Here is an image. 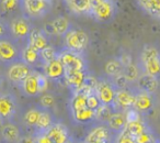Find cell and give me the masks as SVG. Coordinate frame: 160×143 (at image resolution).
Listing matches in <instances>:
<instances>
[{"label": "cell", "mask_w": 160, "mask_h": 143, "mask_svg": "<svg viewBox=\"0 0 160 143\" xmlns=\"http://www.w3.org/2000/svg\"><path fill=\"white\" fill-rule=\"evenodd\" d=\"M137 66L142 74L160 76V49L153 44H146L142 46L138 58Z\"/></svg>", "instance_id": "1"}, {"label": "cell", "mask_w": 160, "mask_h": 143, "mask_svg": "<svg viewBox=\"0 0 160 143\" xmlns=\"http://www.w3.org/2000/svg\"><path fill=\"white\" fill-rule=\"evenodd\" d=\"M8 25H9L10 36L20 44L21 43L27 44L30 33L34 28L31 23V20L23 14H20V16L13 17L8 22Z\"/></svg>", "instance_id": "2"}, {"label": "cell", "mask_w": 160, "mask_h": 143, "mask_svg": "<svg viewBox=\"0 0 160 143\" xmlns=\"http://www.w3.org/2000/svg\"><path fill=\"white\" fill-rule=\"evenodd\" d=\"M90 16L101 23L110 22L116 14V6L113 0H90Z\"/></svg>", "instance_id": "3"}, {"label": "cell", "mask_w": 160, "mask_h": 143, "mask_svg": "<svg viewBox=\"0 0 160 143\" xmlns=\"http://www.w3.org/2000/svg\"><path fill=\"white\" fill-rule=\"evenodd\" d=\"M19 110V103L13 94L0 92V123L14 122Z\"/></svg>", "instance_id": "4"}, {"label": "cell", "mask_w": 160, "mask_h": 143, "mask_svg": "<svg viewBox=\"0 0 160 143\" xmlns=\"http://www.w3.org/2000/svg\"><path fill=\"white\" fill-rule=\"evenodd\" d=\"M53 1L51 0H21V11L27 18L41 19L52 9Z\"/></svg>", "instance_id": "5"}, {"label": "cell", "mask_w": 160, "mask_h": 143, "mask_svg": "<svg viewBox=\"0 0 160 143\" xmlns=\"http://www.w3.org/2000/svg\"><path fill=\"white\" fill-rule=\"evenodd\" d=\"M21 44L14 41L11 36L0 40V63L9 66L21 61Z\"/></svg>", "instance_id": "6"}, {"label": "cell", "mask_w": 160, "mask_h": 143, "mask_svg": "<svg viewBox=\"0 0 160 143\" xmlns=\"http://www.w3.org/2000/svg\"><path fill=\"white\" fill-rule=\"evenodd\" d=\"M65 50L81 53L87 49L89 44V36L83 30L71 28L64 36Z\"/></svg>", "instance_id": "7"}, {"label": "cell", "mask_w": 160, "mask_h": 143, "mask_svg": "<svg viewBox=\"0 0 160 143\" xmlns=\"http://www.w3.org/2000/svg\"><path fill=\"white\" fill-rule=\"evenodd\" d=\"M58 60L62 62L66 71H83L87 72L88 64L86 57L81 53L62 50L58 52Z\"/></svg>", "instance_id": "8"}, {"label": "cell", "mask_w": 160, "mask_h": 143, "mask_svg": "<svg viewBox=\"0 0 160 143\" xmlns=\"http://www.w3.org/2000/svg\"><path fill=\"white\" fill-rule=\"evenodd\" d=\"M116 88L113 85L111 78L109 77H101L97 81L94 93L98 96L101 105L113 106L114 97H115Z\"/></svg>", "instance_id": "9"}, {"label": "cell", "mask_w": 160, "mask_h": 143, "mask_svg": "<svg viewBox=\"0 0 160 143\" xmlns=\"http://www.w3.org/2000/svg\"><path fill=\"white\" fill-rule=\"evenodd\" d=\"M32 71H33L32 67L23 63L22 61H18L8 66L7 72H6V77L9 83L19 87L21 83L31 74Z\"/></svg>", "instance_id": "10"}, {"label": "cell", "mask_w": 160, "mask_h": 143, "mask_svg": "<svg viewBox=\"0 0 160 143\" xmlns=\"http://www.w3.org/2000/svg\"><path fill=\"white\" fill-rule=\"evenodd\" d=\"M156 103H157V99L155 97V94H149L135 88V101H134L133 108L139 114L146 116L150 114L155 109Z\"/></svg>", "instance_id": "11"}, {"label": "cell", "mask_w": 160, "mask_h": 143, "mask_svg": "<svg viewBox=\"0 0 160 143\" xmlns=\"http://www.w3.org/2000/svg\"><path fill=\"white\" fill-rule=\"evenodd\" d=\"M115 134L107 127V124L97 123L90 129L85 138V143H114Z\"/></svg>", "instance_id": "12"}, {"label": "cell", "mask_w": 160, "mask_h": 143, "mask_svg": "<svg viewBox=\"0 0 160 143\" xmlns=\"http://www.w3.org/2000/svg\"><path fill=\"white\" fill-rule=\"evenodd\" d=\"M134 101H135V88L129 86L123 89H116L112 107L115 111L125 112L133 108Z\"/></svg>", "instance_id": "13"}, {"label": "cell", "mask_w": 160, "mask_h": 143, "mask_svg": "<svg viewBox=\"0 0 160 143\" xmlns=\"http://www.w3.org/2000/svg\"><path fill=\"white\" fill-rule=\"evenodd\" d=\"M38 73L40 72L33 71L31 72V74L21 83L19 88L21 89L22 94L27 97H36L41 94L40 89V84H38Z\"/></svg>", "instance_id": "14"}, {"label": "cell", "mask_w": 160, "mask_h": 143, "mask_svg": "<svg viewBox=\"0 0 160 143\" xmlns=\"http://www.w3.org/2000/svg\"><path fill=\"white\" fill-rule=\"evenodd\" d=\"M52 143H67L70 140L69 130L64 123L56 121L49 129L44 131Z\"/></svg>", "instance_id": "15"}, {"label": "cell", "mask_w": 160, "mask_h": 143, "mask_svg": "<svg viewBox=\"0 0 160 143\" xmlns=\"http://www.w3.org/2000/svg\"><path fill=\"white\" fill-rule=\"evenodd\" d=\"M71 23L70 21L68 20L65 17H57L55 18L51 23L45 25L44 32L47 34V35H51V34H54V35H59V36H65V34L71 29Z\"/></svg>", "instance_id": "16"}, {"label": "cell", "mask_w": 160, "mask_h": 143, "mask_svg": "<svg viewBox=\"0 0 160 143\" xmlns=\"http://www.w3.org/2000/svg\"><path fill=\"white\" fill-rule=\"evenodd\" d=\"M87 76V72L83 71H66L64 79L66 85L71 89V92L76 93L85 86Z\"/></svg>", "instance_id": "17"}, {"label": "cell", "mask_w": 160, "mask_h": 143, "mask_svg": "<svg viewBox=\"0 0 160 143\" xmlns=\"http://www.w3.org/2000/svg\"><path fill=\"white\" fill-rule=\"evenodd\" d=\"M65 73H66V69L62 62L58 60V57L43 65V74L52 81L58 82L62 79L65 77Z\"/></svg>", "instance_id": "18"}, {"label": "cell", "mask_w": 160, "mask_h": 143, "mask_svg": "<svg viewBox=\"0 0 160 143\" xmlns=\"http://www.w3.org/2000/svg\"><path fill=\"white\" fill-rule=\"evenodd\" d=\"M28 45L33 47L34 50L41 52L49 45V39L48 35L44 32L43 29H38V28H33L28 39Z\"/></svg>", "instance_id": "19"}, {"label": "cell", "mask_w": 160, "mask_h": 143, "mask_svg": "<svg viewBox=\"0 0 160 143\" xmlns=\"http://www.w3.org/2000/svg\"><path fill=\"white\" fill-rule=\"evenodd\" d=\"M0 134L5 143H17L23 135L22 130L16 122H8L1 124Z\"/></svg>", "instance_id": "20"}, {"label": "cell", "mask_w": 160, "mask_h": 143, "mask_svg": "<svg viewBox=\"0 0 160 143\" xmlns=\"http://www.w3.org/2000/svg\"><path fill=\"white\" fill-rule=\"evenodd\" d=\"M159 87L158 77L151 76L147 74H140L138 79L135 82V88L142 92H146L149 94H155Z\"/></svg>", "instance_id": "21"}, {"label": "cell", "mask_w": 160, "mask_h": 143, "mask_svg": "<svg viewBox=\"0 0 160 143\" xmlns=\"http://www.w3.org/2000/svg\"><path fill=\"white\" fill-rule=\"evenodd\" d=\"M70 116L72 122L76 123V124L87 125L96 122V111L89 109L88 107L77 110V111L70 112Z\"/></svg>", "instance_id": "22"}, {"label": "cell", "mask_w": 160, "mask_h": 143, "mask_svg": "<svg viewBox=\"0 0 160 143\" xmlns=\"http://www.w3.org/2000/svg\"><path fill=\"white\" fill-rule=\"evenodd\" d=\"M21 61L23 63H25L27 65H29L30 67H32L33 69L38 64H42L40 57V52L34 50L33 47H31L28 44L22 46V50H21Z\"/></svg>", "instance_id": "23"}, {"label": "cell", "mask_w": 160, "mask_h": 143, "mask_svg": "<svg viewBox=\"0 0 160 143\" xmlns=\"http://www.w3.org/2000/svg\"><path fill=\"white\" fill-rule=\"evenodd\" d=\"M68 9L76 16H90V0H65Z\"/></svg>", "instance_id": "24"}, {"label": "cell", "mask_w": 160, "mask_h": 143, "mask_svg": "<svg viewBox=\"0 0 160 143\" xmlns=\"http://www.w3.org/2000/svg\"><path fill=\"white\" fill-rule=\"evenodd\" d=\"M126 117H125V112L122 111H114L111 118L109 119L107 123V127L113 132L114 134H118L120 132L124 131L125 125H126Z\"/></svg>", "instance_id": "25"}, {"label": "cell", "mask_w": 160, "mask_h": 143, "mask_svg": "<svg viewBox=\"0 0 160 143\" xmlns=\"http://www.w3.org/2000/svg\"><path fill=\"white\" fill-rule=\"evenodd\" d=\"M144 12L160 20V0H136Z\"/></svg>", "instance_id": "26"}, {"label": "cell", "mask_w": 160, "mask_h": 143, "mask_svg": "<svg viewBox=\"0 0 160 143\" xmlns=\"http://www.w3.org/2000/svg\"><path fill=\"white\" fill-rule=\"evenodd\" d=\"M55 122H56V120H55V118H54L53 114L51 112V110L42 109L41 110L40 117H38V123H36V127L34 128V132L46 131V130L49 129Z\"/></svg>", "instance_id": "27"}, {"label": "cell", "mask_w": 160, "mask_h": 143, "mask_svg": "<svg viewBox=\"0 0 160 143\" xmlns=\"http://www.w3.org/2000/svg\"><path fill=\"white\" fill-rule=\"evenodd\" d=\"M149 128L148 123L144 120V118L139 119L137 121H133V122H127L125 125L124 132H126L128 135H131L132 138L135 139L136 136H138L139 134H142L144 131H146Z\"/></svg>", "instance_id": "28"}, {"label": "cell", "mask_w": 160, "mask_h": 143, "mask_svg": "<svg viewBox=\"0 0 160 143\" xmlns=\"http://www.w3.org/2000/svg\"><path fill=\"white\" fill-rule=\"evenodd\" d=\"M41 110H42V108H41L40 106H34V107H31L28 110H25L24 114H23V117H22L23 124L27 128H32V129H34L38 121Z\"/></svg>", "instance_id": "29"}, {"label": "cell", "mask_w": 160, "mask_h": 143, "mask_svg": "<svg viewBox=\"0 0 160 143\" xmlns=\"http://www.w3.org/2000/svg\"><path fill=\"white\" fill-rule=\"evenodd\" d=\"M123 69H124V66L118 58H112L108 61L104 65V73L109 78H114L118 75H122Z\"/></svg>", "instance_id": "30"}, {"label": "cell", "mask_w": 160, "mask_h": 143, "mask_svg": "<svg viewBox=\"0 0 160 143\" xmlns=\"http://www.w3.org/2000/svg\"><path fill=\"white\" fill-rule=\"evenodd\" d=\"M115 110L113 109L112 106L101 105L98 109L96 110V122L101 123V124H107L109 119L113 114Z\"/></svg>", "instance_id": "31"}, {"label": "cell", "mask_w": 160, "mask_h": 143, "mask_svg": "<svg viewBox=\"0 0 160 143\" xmlns=\"http://www.w3.org/2000/svg\"><path fill=\"white\" fill-rule=\"evenodd\" d=\"M21 9V0H0V12L2 16H9Z\"/></svg>", "instance_id": "32"}, {"label": "cell", "mask_w": 160, "mask_h": 143, "mask_svg": "<svg viewBox=\"0 0 160 143\" xmlns=\"http://www.w3.org/2000/svg\"><path fill=\"white\" fill-rule=\"evenodd\" d=\"M140 71L139 67L137 65H135L134 63H131V64H127L124 66V69H123V75L124 77L127 79L129 84H134L136 81L138 79V77L140 76Z\"/></svg>", "instance_id": "33"}, {"label": "cell", "mask_w": 160, "mask_h": 143, "mask_svg": "<svg viewBox=\"0 0 160 143\" xmlns=\"http://www.w3.org/2000/svg\"><path fill=\"white\" fill-rule=\"evenodd\" d=\"M159 136L155 132V130L151 127H149L146 131H144L142 134L135 138L136 143H155Z\"/></svg>", "instance_id": "34"}, {"label": "cell", "mask_w": 160, "mask_h": 143, "mask_svg": "<svg viewBox=\"0 0 160 143\" xmlns=\"http://www.w3.org/2000/svg\"><path fill=\"white\" fill-rule=\"evenodd\" d=\"M58 56V52L56 51L55 47H53L52 45H48L47 47H45L44 50L40 52V57H41V62L42 64H46V63L51 62V61L57 58Z\"/></svg>", "instance_id": "35"}, {"label": "cell", "mask_w": 160, "mask_h": 143, "mask_svg": "<svg viewBox=\"0 0 160 143\" xmlns=\"http://www.w3.org/2000/svg\"><path fill=\"white\" fill-rule=\"evenodd\" d=\"M42 109H47L51 110L52 108L55 106V97L52 94H48V93H44L42 94V96L40 97V103H38Z\"/></svg>", "instance_id": "36"}, {"label": "cell", "mask_w": 160, "mask_h": 143, "mask_svg": "<svg viewBox=\"0 0 160 143\" xmlns=\"http://www.w3.org/2000/svg\"><path fill=\"white\" fill-rule=\"evenodd\" d=\"M100 106H101V103H100V100H99L98 96L96 95V93L94 92L89 93L87 96V107L89 108V109L96 111Z\"/></svg>", "instance_id": "37"}, {"label": "cell", "mask_w": 160, "mask_h": 143, "mask_svg": "<svg viewBox=\"0 0 160 143\" xmlns=\"http://www.w3.org/2000/svg\"><path fill=\"white\" fill-rule=\"evenodd\" d=\"M114 143H136V142H135V139L132 138L131 135H128L126 132L122 131L120 133L115 134Z\"/></svg>", "instance_id": "38"}, {"label": "cell", "mask_w": 160, "mask_h": 143, "mask_svg": "<svg viewBox=\"0 0 160 143\" xmlns=\"http://www.w3.org/2000/svg\"><path fill=\"white\" fill-rule=\"evenodd\" d=\"M6 38H10V31H9V25L6 20H3L0 17V40Z\"/></svg>", "instance_id": "39"}, {"label": "cell", "mask_w": 160, "mask_h": 143, "mask_svg": "<svg viewBox=\"0 0 160 143\" xmlns=\"http://www.w3.org/2000/svg\"><path fill=\"white\" fill-rule=\"evenodd\" d=\"M125 117H126L127 122H133V121H137V120H139V119L142 118V114H138L134 108H132V109L125 111Z\"/></svg>", "instance_id": "40"}, {"label": "cell", "mask_w": 160, "mask_h": 143, "mask_svg": "<svg viewBox=\"0 0 160 143\" xmlns=\"http://www.w3.org/2000/svg\"><path fill=\"white\" fill-rule=\"evenodd\" d=\"M17 143H36V141L33 138V135H22V138Z\"/></svg>", "instance_id": "41"}, {"label": "cell", "mask_w": 160, "mask_h": 143, "mask_svg": "<svg viewBox=\"0 0 160 143\" xmlns=\"http://www.w3.org/2000/svg\"><path fill=\"white\" fill-rule=\"evenodd\" d=\"M1 84H2V74L0 72V87H1Z\"/></svg>", "instance_id": "42"}, {"label": "cell", "mask_w": 160, "mask_h": 143, "mask_svg": "<svg viewBox=\"0 0 160 143\" xmlns=\"http://www.w3.org/2000/svg\"><path fill=\"white\" fill-rule=\"evenodd\" d=\"M67 143H76V142H75V141H72V140H71V139H70V140H69Z\"/></svg>", "instance_id": "43"}, {"label": "cell", "mask_w": 160, "mask_h": 143, "mask_svg": "<svg viewBox=\"0 0 160 143\" xmlns=\"http://www.w3.org/2000/svg\"><path fill=\"white\" fill-rule=\"evenodd\" d=\"M155 143H160V138H158V139H157V141H156Z\"/></svg>", "instance_id": "44"}, {"label": "cell", "mask_w": 160, "mask_h": 143, "mask_svg": "<svg viewBox=\"0 0 160 143\" xmlns=\"http://www.w3.org/2000/svg\"><path fill=\"white\" fill-rule=\"evenodd\" d=\"M0 128H1V123H0Z\"/></svg>", "instance_id": "45"}, {"label": "cell", "mask_w": 160, "mask_h": 143, "mask_svg": "<svg viewBox=\"0 0 160 143\" xmlns=\"http://www.w3.org/2000/svg\"><path fill=\"white\" fill-rule=\"evenodd\" d=\"M81 143H85V142H81Z\"/></svg>", "instance_id": "46"}, {"label": "cell", "mask_w": 160, "mask_h": 143, "mask_svg": "<svg viewBox=\"0 0 160 143\" xmlns=\"http://www.w3.org/2000/svg\"><path fill=\"white\" fill-rule=\"evenodd\" d=\"M51 1H52V0H51Z\"/></svg>", "instance_id": "47"}]
</instances>
